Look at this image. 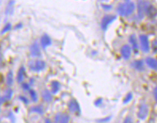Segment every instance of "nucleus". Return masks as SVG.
Listing matches in <instances>:
<instances>
[{
    "mask_svg": "<svg viewBox=\"0 0 157 123\" xmlns=\"http://www.w3.org/2000/svg\"><path fill=\"white\" fill-rule=\"evenodd\" d=\"M146 63H147V65H148L150 68H151V69H156L157 70V60L156 59L148 57V58L146 59Z\"/></svg>",
    "mask_w": 157,
    "mask_h": 123,
    "instance_id": "13",
    "label": "nucleus"
},
{
    "mask_svg": "<svg viewBox=\"0 0 157 123\" xmlns=\"http://www.w3.org/2000/svg\"><path fill=\"white\" fill-rule=\"evenodd\" d=\"M69 121H70V116L66 113H58L54 117L55 123H69Z\"/></svg>",
    "mask_w": 157,
    "mask_h": 123,
    "instance_id": "6",
    "label": "nucleus"
},
{
    "mask_svg": "<svg viewBox=\"0 0 157 123\" xmlns=\"http://www.w3.org/2000/svg\"><path fill=\"white\" fill-rule=\"evenodd\" d=\"M145 14H147V15L148 16V17H150V18H154V17H155V16L157 15L156 8H155L153 5L150 4L149 2H146Z\"/></svg>",
    "mask_w": 157,
    "mask_h": 123,
    "instance_id": "7",
    "label": "nucleus"
},
{
    "mask_svg": "<svg viewBox=\"0 0 157 123\" xmlns=\"http://www.w3.org/2000/svg\"><path fill=\"white\" fill-rule=\"evenodd\" d=\"M30 54L33 57H40L41 56V50L38 42H34L30 46Z\"/></svg>",
    "mask_w": 157,
    "mask_h": 123,
    "instance_id": "10",
    "label": "nucleus"
},
{
    "mask_svg": "<svg viewBox=\"0 0 157 123\" xmlns=\"http://www.w3.org/2000/svg\"><path fill=\"white\" fill-rule=\"evenodd\" d=\"M135 3L132 1H125V2L120 3L117 6V13L121 16H127L131 15L135 10Z\"/></svg>",
    "mask_w": 157,
    "mask_h": 123,
    "instance_id": "1",
    "label": "nucleus"
},
{
    "mask_svg": "<svg viewBox=\"0 0 157 123\" xmlns=\"http://www.w3.org/2000/svg\"><path fill=\"white\" fill-rule=\"evenodd\" d=\"M10 28H11V24H10V23H7L6 25V26H4L3 29H2V34H4V33H6V32H7L8 30H10Z\"/></svg>",
    "mask_w": 157,
    "mask_h": 123,
    "instance_id": "25",
    "label": "nucleus"
},
{
    "mask_svg": "<svg viewBox=\"0 0 157 123\" xmlns=\"http://www.w3.org/2000/svg\"><path fill=\"white\" fill-rule=\"evenodd\" d=\"M148 111H149V109H148V106H147V104L142 103L141 105L139 106L137 117H139L140 119H145L146 117H147V114H148Z\"/></svg>",
    "mask_w": 157,
    "mask_h": 123,
    "instance_id": "5",
    "label": "nucleus"
},
{
    "mask_svg": "<svg viewBox=\"0 0 157 123\" xmlns=\"http://www.w3.org/2000/svg\"><path fill=\"white\" fill-rule=\"evenodd\" d=\"M145 4L146 2H138V16L140 18H142L145 14Z\"/></svg>",
    "mask_w": 157,
    "mask_h": 123,
    "instance_id": "11",
    "label": "nucleus"
},
{
    "mask_svg": "<svg viewBox=\"0 0 157 123\" xmlns=\"http://www.w3.org/2000/svg\"><path fill=\"white\" fill-rule=\"evenodd\" d=\"M51 38L47 35V34H44L42 35V38H41V45L43 48H46L47 46L51 45Z\"/></svg>",
    "mask_w": 157,
    "mask_h": 123,
    "instance_id": "12",
    "label": "nucleus"
},
{
    "mask_svg": "<svg viewBox=\"0 0 157 123\" xmlns=\"http://www.w3.org/2000/svg\"><path fill=\"white\" fill-rule=\"evenodd\" d=\"M22 88L24 89H26V90H28V89H30V85H28L27 83H23L22 84Z\"/></svg>",
    "mask_w": 157,
    "mask_h": 123,
    "instance_id": "27",
    "label": "nucleus"
},
{
    "mask_svg": "<svg viewBox=\"0 0 157 123\" xmlns=\"http://www.w3.org/2000/svg\"><path fill=\"white\" fill-rule=\"evenodd\" d=\"M101 103H102V99H101V98H99V99H98V101H96L95 105H99L100 104H101Z\"/></svg>",
    "mask_w": 157,
    "mask_h": 123,
    "instance_id": "30",
    "label": "nucleus"
},
{
    "mask_svg": "<svg viewBox=\"0 0 157 123\" xmlns=\"http://www.w3.org/2000/svg\"><path fill=\"white\" fill-rule=\"evenodd\" d=\"M123 123H133V121H132V117H127L125 119H124V121Z\"/></svg>",
    "mask_w": 157,
    "mask_h": 123,
    "instance_id": "26",
    "label": "nucleus"
},
{
    "mask_svg": "<svg viewBox=\"0 0 157 123\" xmlns=\"http://www.w3.org/2000/svg\"><path fill=\"white\" fill-rule=\"evenodd\" d=\"M60 89V83L57 81H54L51 83V92L53 93H57Z\"/></svg>",
    "mask_w": 157,
    "mask_h": 123,
    "instance_id": "19",
    "label": "nucleus"
},
{
    "mask_svg": "<svg viewBox=\"0 0 157 123\" xmlns=\"http://www.w3.org/2000/svg\"><path fill=\"white\" fill-rule=\"evenodd\" d=\"M29 67L33 71H41L46 67V62L42 60H34L29 62Z\"/></svg>",
    "mask_w": 157,
    "mask_h": 123,
    "instance_id": "2",
    "label": "nucleus"
},
{
    "mask_svg": "<svg viewBox=\"0 0 157 123\" xmlns=\"http://www.w3.org/2000/svg\"><path fill=\"white\" fill-rule=\"evenodd\" d=\"M140 47L144 52L147 53L149 51V41H148V38H147V35H145V34L140 35Z\"/></svg>",
    "mask_w": 157,
    "mask_h": 123,
    "instance_id": "4",
    "label": "nucleus"
},
{
    "mask_svg": "<svg viewBox=\"0 0 157 123\" xmlns=\"http://www.w3.org/2000/svg\"><path fill=\"white\" fill-rule=\"evenodd\" d=\"M6 81V84H7L8 85H13V82H14V77H13V73H12V71H9L7 73Z\"/></svg>",
    "mask_w": 157,
    "mask_h": 123,
    "instance_id": "20",
    "label": "nucleus"
},
{
    "mask_svg": "<svg viewBox=\"0 0 157 123\" xmlns=\"http://www.w3.org/2000/svg\"><path fill=\"white\" fill-rule=\"evenodd\" d=\"M132 93H128L127 95H126L125 98L124 99V103L126 104L128 103V102H129V101L132 100Z\"/></svg>",
    "mask_w": 157,
    "mask_h": 123,
    "instance_id": "24",
    "label": "nucleus"
},
{
    "mask_svg": "<svg viewBox=\"0 0 157 123\" xmlns=\"http://www.w3.org/2000/svg\"><path fill=\"white\" fill-rule=\"evenodd\" d=\"M26 75V69L24 66H21L17 74V81L18 82H22L24 79V77Z\"/></svg>",
    "mask_w": 157,
    "mask_h": 123,
    "instance_id": "15",
    "label": "nucleus"
},
{
    "mask_svg": "<svg viewBox=\"0 0 157 123\" xmlns=\"http://www.w3.org/2000/svg\"><path fill=\"white\" fill-rule=\"evenodd\" d=\"M45 123H51V121H50V119H48V118H46V122Z\"/></svg>",
    "mask_w": 157,
    "mask_h": 123,
    "instance_id": "31",
    "label": "nucleus"
},
{
    "mask_svg": "<svg viewBox=\"0 0 157 123\" xmlns=\"http://www.w3.org/2000/svg\"><path fill=\"white\" fill-rule=\"evenodd\" d=\"M129 42L130 43L132 44V46L133 48V50H135V52L136 53L137 52L138 48H139V46H138V42L137 39L136 38L135 34H132L129 38Z\"/></svg>",
    "mask_w": 157,
    "mask_h": 123,
    "instance_id": "14",
    "label": "nucleus"
},
{
    "mask_svg": "<svg viewBox=\"0 0 157 123\" xmlns=\"http://www.w3.org/2000/svg\"><path fill=\"white\" fill-rule=\"evenodd\" d=\"M153 93H154V97H155V99L157 102V86H155V88L154 89Z\"/></svg>",
    "mask_w": 157,
    "mask_h": 123,
    "instance_id": "29",
    "label": "nucleus"
},
{
    "mask_svg": "<svg viewBox=\"0 0 157 123\" xmlns=\"http://www.w3.org/2000/svg\"><path fill=\"white\" fill-rule=\"evenodd\" d=\"M30 94L31 96V98L33 101H36L38 100V95H37V93H36V92L34 91V89H30Z\"/></svg>",
    "mask_w": 157,
    "mask_h": 123,
    "instance_id": "23",
    "label": "nucleus"
},
{
    "mask_svg": "<svg viewBox=\"0 0 157 123\" xmlns=\"http://www.w3.org/2000/svg\"><path fill=\"white\" fill-rule=\"evenodd\" d=\"M19 98L21 100H22V101H23L24 103H26V104L28 103V100L26 99V97H24L23 96H21V97H20Z\"/></svg>",
    "mask_w": 157,
    "mask_h": 123,
    "instance_id": "28",
    "label": "nucleus"
},
{
    "mask_svg": "<svg viewBox=\"0 0 157 123\" xmlns=\"http://www.w3.org/2000/svg\"><path fill=\"white\" fill-rule=\"evenodd\" d=\"M12 95H13V90L10 89H8L6 93H5V95L2 96V97H1V103H3L4 101L10 100L12 97Z\"/></svg>",
    "mask_w": 157,
    "mask_h": 123,
    "instance_id": "17",
    "label": "nucleus"
},
{
    "mask_svg": "<svg viewBox=\"0 0 157 123\" xmlns=\"http://www.w3.org/2000/svg\"><path fill=\"white\" fill-rule=\"evenodd\" d=\"M42 98H43L46 102H50L52 101V95L50 92L48 90V89H45L43 90L42 93Z\"/></svg>",
    "mask_w": 157,
    "mask_h": 123,
    "instance_id": "18",
    "label": "nucleus"
},
{
    "mask_svg": "<svg viewBox=\"0 0 157 123\" xmlns=\"http://www.w3.org/2000/svg\"><path fill=\"white\" fill-rule=\"evenodd\" d=\"M30 111L35 112V113L42 114V113H43V109H42V106H41V105H38V106H34V107H32L31 109H30Z\"/></svg>",
    "mask_w": 157,
    "mask_h": 123,
    "instance_id": "21",
    "label": "nucleus"
},
{
    "mask_svg": "<svg viewBox=\"0 0 157 123\" xmlns=\"http://www.w3.org/2000/svg\"><path fill=\"white\" fill-rule=\"evenodd\" d=\"M132 66L133 68H135L136 69H137L139 71H141L144 69V62L141 60H136V61H134L132 63Z\"/></svg>",
    "mask_w": 157,
    "mask_h": 123,
    "instance_id": "16",
    "label": "nucleus"
},
{
    "mask_svg": "<svg viewBox=\"0 0 157 123\" xmlns=\"http://www.w3.org/2000/svg\"><path fill=\"white\" fill-rule=\"evenodd\" d=\"M68 107L70 111H71L72 113H81V108H80V105L78 104V101L75 99H72L69 101V104H68Z\"/></svg>",
    "mask_w": 157,
    "mask_h": 123,
    "instance_id": "8",
    "label": "nucleus"
},
{
    "mask_svg": "<svg viewBox=\"0 0 157 123\" xmlns=\"http://www.w3.org/2000/svg\"><path fill=\"white\" fill-rule=\"evenodd\" d=\"M121 53L122 57L124 59H128L132 54V49L130 47V46H128L127 44L124 45L121 47Z\"/></svg>",
    "mask_w": 157,
    "mask_h": 123,
    "instance_id": "9",
    "label": "nucleus"
},
{
    "mask_svg": "<svg viewBox=\"0 0 157 123\" xmlns=\"http://www.w3.org/2000/svg\"><path fill=\"white\" fill-rule=\"evenodd\" d=\"M116 18H117V16L113 15V14H107V15L104 16L101 22V27L102 28V30H107L108 26H109L113 21H115Z\"/></svg>",
    "mask_w": 157,
    "mask_h": 123,
    "instance_id": "3",
    "label": "nucleus"
},
{
    "mask_svg": "<svg viewBox=\"0 0 157 123\" xmlns=\"http://www.w3.org/2000/svg\"><path fill=\"white\" fill-rule=\"evenodd\" d=\"M13 4H14V2H10L9 4H8L7 7H6V12L7 14H13Z\"/></svg>",
    "mask_w": 157,
    "mask_h": 123,
    "instance_id": "22",
    "label": "nucleus"
}]
</instances>
